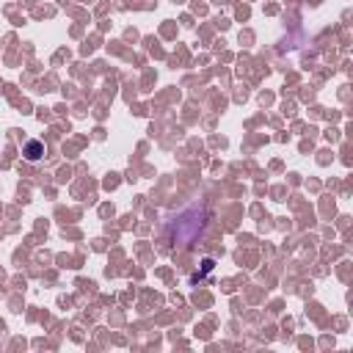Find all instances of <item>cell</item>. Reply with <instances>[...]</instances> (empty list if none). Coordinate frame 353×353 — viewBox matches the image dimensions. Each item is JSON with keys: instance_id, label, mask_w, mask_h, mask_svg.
Returning a JSON list of instances; mask_svg holds the SVG:
<instances>
[{"instance_id": "cell-1", "label": "cell", "mask_w": 353, "mask_h": 353, "mask_svg": "<svg viewBox=\"0 0 353 353\" xmlns=\"http://www.w3.org/2000/svg\"><path fill=\"white\" fill-rule=\"evenodd\" d=\"M25 155H28V160H39V157H42V144H39V141H31L25 147Z\"/></svg>"}]
</instances>
